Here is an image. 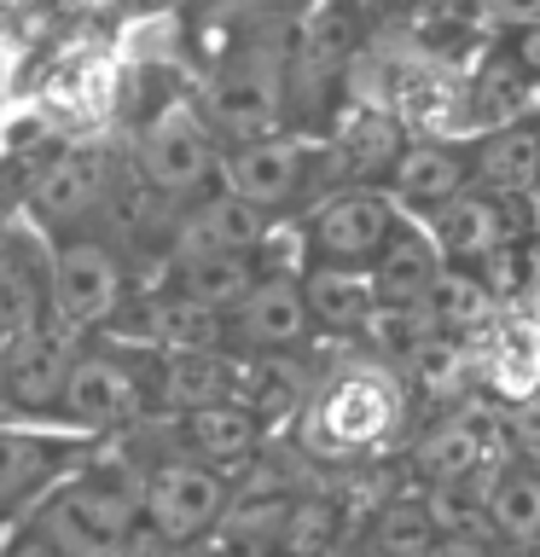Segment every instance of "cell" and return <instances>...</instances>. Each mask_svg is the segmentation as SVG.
<instances>
[{
    "instance_id": "1",
    "label": "cell",
    "mask_w": 540,
    "mask_h": 557,
    "mask_svg": "<svg viewBox=\"0 0 540 557\" xmlns=\"http://www.w3.org/2000/svg\"><path fill=\"white\" fill-rule=\"evenodd\" d=\"M407 412V377L383 360H348L326 372L303 400V447L314 459H355L390 442Z\"/></svg>"
},
{
    "instance_id": "2",
    "label": "cell",
    "mask_w": 540,
    "mask_h": 557,
    "mask_svg": "<svg viewBox=\"0 0 540 557\" xmlns=\"http://www.w3.org/2000/svg\"><path fill=\"white\" fill-rule=\"evenodd\" d=\"M146 511H139V476L128 465H94L59 494L41 499L29 529H41L64 557H111L128 540Z\"/></svg>"
},
{
    "instance_id": "3",
    "label": "cell",
    "mask_w": 540,
    "mask_h": 557,
    "mask_svg": "<svg viewBox=\"0 0 540 557\" xmlns=\"http://www.w3.org/2000/svg\"><path fill=\"white\" fill-rule=\"evenodd\" d=\"M221 139L209 128L204 111L192 104H169L163 116L146 122L134 146V163H139V181H146L157 198L169 203H198L204 191H216V174H221Z\"/></svg>"
},
{
    "instance_id": "4",
    "label": "cell",
    "mask_w": 540,
    "mask_h": 557,
    "mask_svg": "<svg viewBox=\"0 0 540 557\" xmlns=\"http://www.w3.org/2000/svg\"><path fill=\"white\" fill-rule=\"evenodd\" d=\"M139 511L157 534H169L174 546H198L204 534H216L226 511H233V476L216 465L181 459V453H163V459L146 465L139 476Z\"/></svg>"
},
{
    "instance_id": "5",
    "label": "cell",
    "mask_w": 540,
    "mask_h": 557,
    "mask_svg": "<svg viewBox=\"0 0 540 557\" xmlns=\"http://www.w3.org/2000/svg\"><path fill=\"white\" fill-rule=\"evenodd\" d=\"M401 209L383 186H348L338 198H326L303 226V256L308 268H360L372 273V261L390 250L401 233Z\"/></svg>"
},
{
    "instance_id": "6",
    "label": "cell",
    "mask_w": 540,
    "mask_h": 557,
    "mask_svg": "<svg viewBox=\"0 0 540 557\" xmlns=\"http://www.w3.org/2000/svg\"><path fill=\"white\" fill-rule=\"evenodd\" d=\"M204 111H209V128L221 134V146L279 134V111H285V52L279 47H238L209 76Z\"/></svg>"
},
{
    "instance_id": "7",
    "label": "cell",
    "mask_w": 540,
    "mask_h": 557,
    "mask_svg": "<svg viewBox=\"0 0 540 557\" xmlns=\"http://www.w3.org/2000/svg\"><path fill=\"white\" fill-rule=\"evenodd\" d=\"M76 355H82L76 325H70L59 308H52L41 325H29L17 343L0 348V407L29 412V418H52V407H59V395H64V383H70V366H76Z\"/></svg>"
},
{
    "instance_id": "8",
    "label": "cell",
    "mask_w": 540,
    "mask_h": 557,
    "mask_svg": "<svg viewBox=\"0 0 540 557\" xmlns=\"http://www.w3.org/2000/svg\"><path fill=\"white\" fill-rule=\"evenodd\" d=\"M146 412V372L116 348H82L52 418L70 430H122Z\"/></svg>"
},
{
    "instance_id": "9",
    "label": "cell",
    "mask_w": 540,
    "mask_h": 557,
    "mask_svg": "<svg viewBox=\"0 0 540 557\" xmlns=\"http://www.w3.org/2000/svg\"><path fill=\"white\" fill-rule=\"evenodd\" d=\"M47 268H52V308L76 331L105 325L122 308V261L111 244H99L87 233H64V238H52Z\"/></svg>"
},
{
    "instance_id": "10",
    "label": "cell",
    "mask_w": 540,
    "mask_h": 557,
    "mask_svg": "<svg viewBox=\"0 0 540 557\" xmlns=\"http://www.w3.org/2000/svg\"><path fill=\"white\" fill-rule=\"evenodd\" d=\"M221 186L250 198L256 209H291L303 191L314 186V151L291 134H261V139H238L221 151Z\"/></svg>"
},
{
    "instance_id": "11",
    "label": "cell",
    "mask_w": 540,
    "mask_h": 557,
    "mask_svg": "<svg viewBox=\"0 0 540 557\" xmlns=\"http://www.w3.org/2000/svg\"><path fill=\"white\" fill-rule=\"evenodd\" d=\"M425 233L435 238V250H442L447 268H477V261H488L494 250H505V244H523L529 226H523V203L470 186L447 209H435L425 221Z\"/></svg>"
},
{
    "instance_id": "12",
    "label": "cell",
    "mask_w": 540,
    "mask_h": 557,
    "mask_svg": "<svg viewBox=\"0 0 540 557\" xmlns=\"http://www.w3.org/2000/svg\"><path fill=\"white\" fill-rule=\"evenodd\" d=\"M314 313H308V296H303V278L296 273H261L256 290L226 313V343H238L244 355H296L308 343Z\"/></svg>"
},
{
    "instance_id": "13",
    "label": "cell",
    "mask_w": 540,
    "mask_h": 557,
    "mask_svg": "<svg viewBox=\"0 0 540 557\" xmlns=\"http://www.w3.org/2000/svg\"><path fill=\"white\" fill-rule=\"evenodd\" d=\"M500 447H505V435H500L494 418L459 407V412L435 418V424L418 435L413 465H418V476L435 482V487H465V482H488L494 470L512 465V459H500Z\"/></svg>"
},
{
    "instance_id": "14",
    "label": "cell",
    "mask_w": 540,
    "mask_h": 557,
    "mask_svg": "<svg viewBox=\"0 0 540 557\" xmlns=\"http://www.w3.org/2000/svg\"><path fill=\"white\" fill-rule=\"evenodd\" d=\"M470 186H477L470 146H453V139H407L390 174H383V191L395 198L401 215H425V221Z\"/></svg>"
},
{
    "instance_id": "15",
    "label": "cell",
    "mask_w": 540,
    "mask_h": 557,
    "mask_svg": "<svg viewBox=\"0 0 540 557\" xmlns=\"http://www.w3.org/2000/svg\"><path fill=\"white\" fill-rule=\"evenodd\" d=\"M233 389H238V366L221 348H174V355H157L146 372V400H157L174 418L221 407V400H233Z\"/></svg>"
},
{
    "instance_id": "16",
    "label": "cell",
    "mask_w": 540,
    "mask_h": 557,
    "mask_svg": "<svg viewBox=\"0 0 540 557\" xmlns=\"http://www.w3.org/2000/svg\"><path fill=\"white\" fill-rule=\"evenodd\" d=\"M273 221L268 209H256L250 198L238 191H204L198 203H186L181 215V250H226V256H261V244L273 238Z\"/></svg>"
},
{
    "instance_id": "17",
    "label": "cell",
    "mask_w": 540,
    "mask_h": 557,
    "mask_svg": "<svg viewBox=\"0 0 540 557\" xmlns=\"http://www.w3.org/2000/svg\"><path fill=\"white\" fill-rule=\"evenodd\" d=\"M261 442H268V424L244 407V400H221V407H204V412H186L174 424V453L181 459H198V465H216V470H238L250 465Z\"/></svg>"
},
{
    "instance_id": "18",
    "label": "cell",
    "mask_w": 540,
    "mask_h": 557,
    "mask_svg": "<svg viewBox=\"0 0 540 557\" xmlns=\"http://www.w3.org/2000/svg\"><path fill=\"white\" fill-rule=\"evenodd\" d=\"M105 169H99V157H87V151H64V157H52V163L35 174V186H29V209H35V221L52 226V233H82V221L94 215V209L105 203Z\"/></svg>"
},
{
    "instance_id": "19",
    "label": "cell",
    "mask_w": 540,
    "mask_h": 557,
    "mask_svg": "<svg viewBox=\"0 0 540 557\" xmlns=\"http://www.w3.org/2000/svg\"><path fill=\"white\" fill-rule=\"evenodd\" d=\"M52 313V268L24 233H0V348Z\"/></svg>"
},
{
    "instance_id": "20",
    "label": "cell",
    "mask_w": 540,
    "mask_h": 557,
    "mask_svg": "<svg viewBox=\"0 0 540 557\" xmlns=\"http://www.w3.org/2000/svg\"><path fill=\"white\" fill-rule=\"evenodd\" d=\"M442 250L425 226H407L390 238V250L372 261V285H378V313H407V308H425L435 278H442Z\"/></svg>"
},
{
    "instance_id": "21",
    "label": "cell",
    "mask_w": 540,
    "mask_h": 557,
    "mask_svg": "<svg viewBox=\"0 0 540 557\" xmlns=\"http://www.w3.org/2000/svg\"><path fill=\"white\" fill-rule=\"evenodd\" d=\"M470 169H477L482 191L523 203L540 186V116L505 122V128H488L482 139H470Z\"/></svg>"
},
{
    "instance_id": "22",
    "label": "cell",
    "mask_w": 540,
    "mask_h": 557,
    "mask_svg": "<svg viewBox=\"0 0 540 557\" xmlns=\"http://www.w3.org/2000/svg\"><path fill=\"white\" fill-rule=\"evenodd\" d=\"M261 261L256 256H226V250H174L169 261V290L198 302L209 313H233L256 290Z\"/></svg>"
},
{
    "instance_id": "23",
    "label": "cell",
    "mask_w": 540,
    "mask_h": 557,
    "mask_svg": "<svg viewBox=\"0 0 540 557\" xmlns=\"http://www.w3.org/2000/svg\"><path fill=\"white\" fill-rule=\"evenodd\" d=\"M482 522L505 546H540V465L512 459L482 482Z\"/></svg>"
},
{
    "instance_id": "24",
    "label": "cell",
    "mask_w": 540,
    "mask_h": 557,
    "mask_svg": "<svg viewBox=\"0 0 540 557\" xmlns=\"http://www.w3.org/2000/svg\"><path fill=\"white\" fill-rule=\"evenodd\" d=\"M303 296L320 331H366L378 320V285L360 268H308Z\"/></svg>"
},
{
    "instance_id": "25",
    "label": "cell",
    "mask_w": 540,
    "mask_h": 557,
    "mask_svg": "<svg viewBox=\"0 0 540 557\" xmlns=\"http://www.w3.org/2000/svg\"><path fill=\"white\" fill-rule=\"evenodd\" d=\"M477 343H482V355L477 348H470V355H477V366L500 383L505 395H529L540 383V325L517 320V313H500Z\"/></svg>"
},
{
    "instance_id": "26",
    "label": "cell",
    "mask_w": 540,
    "mask_h": 557,
    "mask_svg": "<svg viewBox=\"0 0 540 557\" xmlns=\"http://www.w3.org/2000/svg\"><path fill=\"white\" fill-rule=\"evenodd\" d=\"M425 313H430V325H435V331L477 343L482 331L500 320V302H494V290H488L470 268H442V278H435V290H430Z\"/></svg>"
},
{
    "instance_id": "27",
    "label": "cell",
    "mask_w": 540,
    "mask_h": 557,
    "mask_svg": "<svg viewBox=\"0 0 540 557\" xmlns=\"http://www.w3.org/2000/svg\"><path fill=\"white\" fill-rule=\"evenodd\" d=\"M442 517L430 511V499H413V494H395L383 499V511L372 517V534H366V552L378 557H430L442 546Z\"/></svg>"
},
{
    "instance_id": "28",
    "label": "cell",
    "mask_w": 540,
    "mask_h": 557,
    "mask_svg": "<svg viewBox=\"0 0 540 557\" xmlns=\"http://www.w3.org/2000/svg\"><path fill=\"white\" fill-rule=\"evenodd\" d=\"M233 400H244L261 424H279V418H303L308 383L291 366V355H261L256 366H244V372H238Z\"/></svg>"
},
{
    "instance_id": "29",
    "label": "cell",
    "mask_w": 540,
    "mask_h": 557,
    "mask_svg": "<svg viewBox=\"0 0 540 557\" xmlns=\"http://www.w3.org/2000/svg\"><path fill=\"white\" fill-rule=\"evenodd\" d=\"M401 377L413 383V389L425 395H453L465 383V372H477V355H470L465 337H447V331H430L418 348H407V355L395 360Z\"/></svg>"
},
{
    "instance_id": "30",
    "label": "cell",
    "mask_w": 540,
    "mask_h": 557,
    "mask_svg": "<svg viewBox=\"0 0 540 557\" xmlns=\"http://www.w3.org/2000/svg\"><path fill=\"white\" fill-rule=\"evenodd\" d=\"M59 465V447L41 442V435L24 430H0V511H12L17 499H29L35 487L52 476Z\"/></svg>"
},
{
    "instance_id": "31",
    "label": "cell",
    "mask_w": 540,
    "mask_h": 557,
    "mask_svg": "<svg viewBox=\"0 0 540 557\" xmlns=\"http://www.w3.org/2000/svg\"><path fill=\"white\" fill-rule=\"evenodd\" d=\"M151 337L163 355H174V348H221L226 343V313H209V308L169 290L163 302L151 308Z\"/></svg>"
},
{
    "instance_id": "32",
    "label": "cell",
    "mask_w": 540,
    "mask_h": 557,
    "mask_svg": "<svg viewBox=\"0 0 540 557\" xmlns=\"http://www.w3.org/2000/svg\"><path fill=\"white\" fill-rule=\"evenodd\" d=\"M338 505L331 499H314V494H296L291 517H285V534H279V557H326L338 546Z\"/></svg>"
},
{
    "instance_id": "33",
    "label": "cell",
    "mask_w": 540,
    "mask_h": 557,
    "mask_svg": "<svg viewBox=\"0 0 540 557\" xmlns=\"http://www.w3.org/2000/svg\"><path fill=\"white\" fill-rule=\"evenodd\" d=\"M470 12L494 29H535L540 24V0H470Z\"/></svg>"
},
{
    "instance_id": "34",
    "label": "cell",
    "mask_w": 540,
    "mask_h": 557,
    "mask_svg": "<svg viewBox=\"0 0 540 557\" xmlns=\"http://www.w3.org/2000/svg\"><path fill=\"white\" fill-rule=\"evenodd\" d=\"M111 557H186V546H174L169 534H157L151 522H139V529L122 540V546L111 552Z\"/></svg>"
},
{
    "instance_id": "35",
    "label": "cell",
    "mask_w": 540,
    "mask_h": 557,
    "mask_svg": "<svg viewBox=\"0 0 540 557\" xmlns=\"http://www.w3.org/2000/svg\"><path fill=\"white\" fill-rule=\"evenodd\" d=\"M505 52H512V59L523 64V76H529V82H540V24H535V29H517V35H512V47H505Z\"/></svg>"
},
{
    "instance_id": "36",
    "label": "cell",
    "mask_w": 540,
    "mask_h": 557,
    "mask_svg": "<svg viewBox=\"0 0 540 557\" xmlns=\"http://www.w3.org/2000/svg\"><path fill=\"white\" fill-rule=\"evenodd\" d=\"M430 557H494V546H488L482 534H442V546Z\"/></svg>"
},
{
    "instance_id": "37",
    "label": "cell",
    "mask_w": 540,
    "mask_h": 557,
    "mask_svg": "<svg viewBox=\"0 0 540 557\" xmlns=\"http://www.w3.org/2000/svg\"><path fill=\"white\" fill-rule=\"evenodd\" d=\"M0 557H64V552L52 546V540H47L41 529H24V534H17V540H12V546L0 552Z\"/></svg>"
},
{
    "instance_id": "38",
    "label": "cell",
    "mask_w": 540,
    "mask_h": 557,
    "mask_svg": "<svg viewBox=\"0 0 540 557\" xmlns=\"http://www.w3.org/2000/svg\"><path fill=\"white\" fill-rule=\"evenodd\" d=\"M523 226H529V244H540V186L523 198Z\"/></svg>"
}]
</instances>
